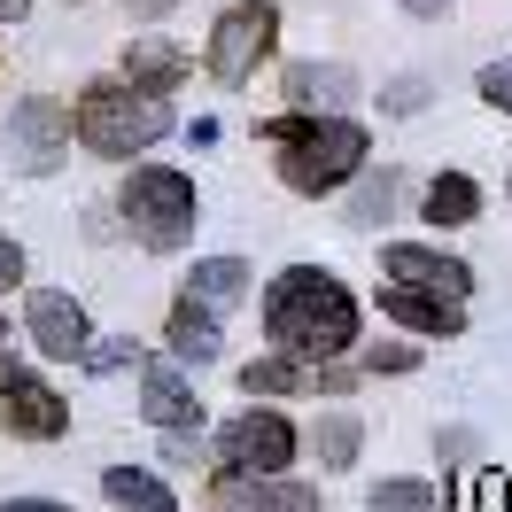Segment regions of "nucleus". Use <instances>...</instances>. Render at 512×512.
Segmentation results:
<instances>
[{
  "mask_svg": "<svg viewBox=\"0 0 512 512\" xmlns=\"http://www.w3.org/2000/svg\"><path fill=\"white\" fill-rule=\"evenodd\" d=\"M272 55H280V8L272 0H233V8H218V24L202 39V78L241 94V86H256V70Z\"/></svg>",
  "mask_w": 512,
  "mask_h": 512,
  "instance_id": "nucleus-7",
  "label": "nucleus"
},
{
  "mask_svg": "<svg viewBox=\"0 0 512 512\" xmlns=\"http://www.w3.org/2000/svg\"><path fill=\"white\" fill-rule=\"evenodd\" d=\"M435 458H443V466H474L481 435H474V427H435Z\"/></svg>",
  "mask_w": 512,
  "mask_h": 512,
  "instance_id": "nucleus-29",
  "label": "nucleus"
},
{
  "mask_svg": "<svg viewBox=\"0 0 512 512\" xmlns=\"http://www.w3.org/2000/svg\"><path fill=\"white\" fill-rule=\"evenodd\" d=\"M70 427H78V412H70V396L55 388V373L32 350L8 342L0 350V435L47 450V443H70Z\"/></svg>",
  "mask_w": 512,
  "mask_h": 512,
  "instance_id": "nucleus-6",
  "label": "nucleus"
},
{
  "mask_svg": "<svg viewBox=\"0 0 512 512\" xmlns=\"http://www.w3.org/2000/svg\"><path fill=\"white\" fill-rule=\"evenodd\" d=\"M412 24H450V0H396Z\"/></svg>",
  "mask_w": 512,
  "mask_h": 512,
  "instance_id": "nucleus-32",
  "label": "nucleus"
},
{
  "mask_svg": "<svg viewBox=\"0 0 512 512\" xmlns=\"http://www.w3.org/2000/svg\"><path fill=\"white\" fill-rule=\"evenodd\" d=\"M427 101H435V86H427L419 70H404V78H388V86H381V117H388V125H412V117H427Z\"/></svg>",
  "mask_w": 512,
  "mask_h": 512,
  "instance_id": "nucleus-26",
  "label": "nucleus"
},
{
  "mask_svg": "<svg viewBox=\"0 0 512 512\" xmlns=\"http://www.w3.org/2000/svg\"><path fill=\"white\" fill-rule=\"evenodd\" d=\"M357 373L365 381H412L419 365H427V342H412V334H388V342H357Z\"/></svg>",
  "mask_w": 512,
  "mask_h": 512,
  "instance_id": "nucleus-23",
  "label": "nucleus"
},
{
  "mask_svg": "<svg viewBox=\"0 0 512 512\" xmlns=\"http://www.w3.org/2000/svg\"><path fill=\"white\" fill-rule=\"evenodd\" d=\"M8 342H16V319H8V303H0V350H8Z\"/></svg>",
  "mask_w": 512,
  "mask_h": 512,
  "instance_id": "nucleus-36",
  "label": "nucleus"
},
{
  "mask_svg": "<svg viewBox=\"0 0 512 512\" xmlns=\"http://www.w3.org/2000/svg\"><path fill=\"white\" fill-rule=\"evenodd\" d=\"M233 388L249 396V404H311V365H295L280 350H256L233 365Z\"/></svg>",
  "mask_w": 512,
  "mask_h": 512,
  "instance_id": "nucleus-20",
  "label": "nucleus"
},
{
  "mask_svg": "<svg viewBox=\"0 0 512 512\" xmlns=\"http://www.w3.org/2000/svg\"><path fill=\"white\" fill-rule=\"evenodd\" d=\"M171 132H179V109L163 94L125 86L117 70H101V78H86V86L70 94V140H78V156H94V163L156 156Z\"/></svg>",
  "mask_w": 512,
  "mask_h": 512,
  "instance_id": "nucleus-4",
  "label": "nucleus"
},
{
  "mask_svg": "<svg viewBox=\"0 0 512 512\" xmlns=\"http://www.w3.org/2000/svg\"><path fill=\"white\" fill-rule=\"evenodd\" d=\"M109 210H117V233L140 256H187L194 233H202V187H194L187 163H148V156L117 163Z\"/></svg>",
  "mask_w": 512,
  "mask_h": 512,
  "instance_id": "nucleus-3",
  "label": "nucleus"
},
{
  "mask_svg": "<svg viewBox=\"0 0 512 512\" xmlns=\"http://www.w3.org/2000/svg\"><path fill=\"white\" fill-rule=\"evenodd\" d=\"M101 497L117 512H179V489H171V474H156V466H101Z\"/></svg>",
  "mask_w": 512,
  "mask_h": 512,
  "instance_id": "nucleus-22",
  "label": "nucleus"
},
{
  "mask_svg": "<svg viewBox=\"0 0 512 512\" xmlns=\"http://www.w3.org/2000/svg\"><path fill=\"white\" fill-rule=\"evenodd\" d=\"M303 450L319 458V474H357V458H365V412L326 404V412L303 427Z\"/></svg>",
  "mask_w": 512,
  "mask_h": 512,
  "instance_id": "nucleus-21",
  "label": "nucleus"
},
{
  "mask_svg": "<svg viewBox=\"0 0 512 512\" xmlns=\"http://www.w3.org/2000/svg\"><path fill=\"white\" fill-rule=\"evenodd\" d=\"M481 210H489V194H481L474 171L443 163V171H427V179H419V225H435V241H443V233L481 225Z\"/></svg>",
  "mask_w": 512,
  "mask_h": 512,
  "instance_id": "nucleus-15",
  "label": "nucleus"
},
{
  "mask_svg": "<svg viewBox=\"0 0 512 512\" xmlns=\"http://www.w3.org/2000/svg\"><path fill=\"white\" fill-rule=\"evenodd\" d=\"M24 16H32V0H0V32H8V24H24Z\"/></svg>",
  "mask_w": 512,
  "mask_h": 512,
  "instance_id": "nucleus-35",
  "label": "nucleus"
},
{
  "mask_svg": "<svg viewBox=\"0 0 512 512\" xmlns=\"http://www.w3.org/2000/svg\"><path fill=\"white\" fill-rule=\"evenodd\" d=\"M24 280H32V249H24L16 233H0V303L24 288Z\"/></svg>",
  "mask_w": 512,
  "mask_h": 512,
  "instance_id": "nucleus-28",
  "label": "nucleus"
},
{
  "mask_svg": "<svg viewBox=\"0 0 512 512\" xmlns=\"http://www.w3.org/2000/svg\"><path fill=\"white\" fill-rule=\"evenodd\" d=\"M202 512H326V489L311 474H233V466H210Z\"/></svg>",
  "mask_w": 512,
  "mask_h": 512,
  "instance_id": "nucleus-10",
  "label": "nucleus"
},
{
  "mask_svg": "<svg viewBox=\"0 0 512 512\" xmlns=\"http://www.w3.org/2000/svg\"><path fill=\"white\" fill-rule=\"evenodd\" d=\"M202 443H210V466H233V474H295L303 466V419H295V404L241 396V412H225Z\"/></svg>",
  "mask_w": 512,
  "mask_h": 512,
  "instance_id": "nucleus-5",
  "label": "nucleus"
},
{
  "mask_svg": "<svg viewBox=\"0 0 512 512\" xmlns=\"http://www.w3.org/2000/svg\"><path fill=\"white\" fill-rule=\"evenodd\" d=\"M163 357L187 365V373L225 365V319L210 311V303H194L187 288H171V303H163Z\"/></svg>",
  "mask_w": 512,
  "mask_h": 512,
  "instance_id": "nucleus-14",
  "label": "nucleus"
},
{
  "mask_svg": "<svg viewBox=\"0 0 512 512\" xmlns=\"http://www.w3.org/2000/svg\"><path fill=\"white\" fill-rule=\"evenodd\" d=\"M140 365H148L140 334H101V326H94V342H86V357H78L70 373H94V381H109V373H140Z\"/></svg>",
  "mask_w": 512,
  "mask_h": 512,
  "instance_id": "nucleus-25",
  "label": "nucleus"
},
{
  "mask_svg": "<svg viewBox=\"0 0 512 512\" xmlns=\"http://www.w3.org/2000/svg\"><path fill=\"white\" fill-rule=\"evenodd\" d=\"M474 94L497 109V117H512V63H481V78H474Z\"/></svg>",
  "mask_w": 512,
  "mask_h": 512,
  "instance_id": "nucleus-30",
  "label": "nucleus"
},
{
  "mask_svg": "<svg viewBox=\"0 0 512 512\" xmlns=\"http://www.w3.org/2000/svg\"><path fill=\"white\" fill-rule=\"evenodd\" d=\"M256 140L272 148V179L295 194V202H334L357 171L373 163V125L357 109H272L256 117Z\"/></svg>",
  "mask_w": 512,
  "mask_h": 512,
  "instance_id": "nucleus-2",
  "label": "nucleus"
},
{
  "mask_svg": "<svg viewBox=\"0 0 512 512\" xmlns=\"http://www.w3.org/2000/svg\"><path fill=\"white\" fill-rule=\"evenodd\" d=\"M70 101L55 94H16L8 101V171L16 179H55L70 163Z\"/></svg>",
  "mask_w": 512,
  "mask_h": 512,
  "instance_id": "nucleus-9",
  "label": "nucleus"
},
{
  "mask_svg": "<svg viewBox=\"0 0 512 512\" xmlns=\"http://www.w3.org/2000/svg\"><path fill=\"white\" fill-rule=\"evenodd\" d=\"M86 241H94V249L125 241V233H117V210H109V202H94V210H86Z\"/></svg>",
  "mask_w": 512,
  "mask_h": 512,
  "instance_id": "nucleus-31",
  "label": "nucleus"
},
{
  "mask_svg": "<svg viewBox=\"0 0 512 512\" xmlns=\"http://www.w3.org/2000/svg\"><path fill=\"white\" fill-rule=\"evenodd\" d=\"M373 303H381V319L396 326V334H412V342H466V326H474V311H466L458 295L404 288V280H381Z\"/></svg>",
  "mask_w": 512,
  "mask_h": 512,
  "instance_id": "nucleus-12",
  "label": "nucleus"
},
{
  "mask_svg": "<svg viewBox=\"0 0 512 512\" xmlns=\"http://www.w3.org/2000/svg\"><path fill=\"white\" fill-rule=\"evenodd\" d=\"M334 202H342V233H381V225H396V202H404V163H365V171H357Z\"/></svg>",
  "mask_w": 512,
  "mask_h": 512,
  "instance_id": "nucleus-18",
  "label": "nucleus"
},
{
  "mask_svg": "<svg viewBox=\"0 0 512 512\" xmlns=\"http://www.w3.org/2000/svg\"><path fill=\"white\" fill-rule=\"evenodd\" d=\"M365 101V78H357L350 63H288L280 70V109H319V117H334V109H357Z\"/></svg>",
  "mask_w": 512,
  "mask_h": 512,
  "instance_id": "nucleus-17",
  "label": "nucleus"
},
{
  "mask_svg": "<svg viewBox=\"0 0 512 512\" xmlns=\"http://www.w3.org/2000/svg\"><path fill=\"white\" fill-rule=\"evenodd\" d=\"M156 458L171 474H187V466H210V443L202 435H156Z\"/></svg>",
  "mask_w": 512,
  "mask_h": 512,
  "instance_id": "nucleus-27",
  "label": "nucleus"
},
{
  "mask_svg": "<svg viewBox=\"0 0 512 512\" xmlns=\"http://www.w3.org/2000/svg\"><path fill=\"white\" fill-rule=\"evenodd\" d=\"M140 419H148L156 435H210V404H202L194 373L171 365V357H148V365H140Z\"/></svg>",
  "mask_w": 512,
  "mask_h": 512,
  "instance_id": "nucleus-11",
  "label": "nucleus"
},
{
  "mask_svg": "<svg viewBox=\"0 0 512 512\" xmlns=\"http://www.w3.org/2000/svg\"><path fill=\"white\" fill-rule=\"evenodd\" d=\"M0 512H78V505H63V497H0Z\"/></svg>",
  "mask_w": 512,
  "mask_h": 512,
  "instance_id": "nucleus-33",
  "label": "nucleus"
},
{
  "mask_svg": "<svg viewBox=\"0 0 512 512\" xmlns=\"http://www.w3.org/2000/svg\"><path fill=\"white\" fill-rule=\"evenodd\" d=\"M365 512H443V489L427 474H381L365 481Z\"/></svg>",
  "mask_w": 512,
  "mask_h": 512,
  "instance_id": "nucleus-24",
  "label": "nucleus"
},
{
  "mask_svg": "<svg viewBox=\"0 0 512 512\" xmlns=\"http://www.w3.org/2000/svg\"><path fill=\"white\" fill-rule=\"evenodd\" d=\"M179 288H187L194 303H210L218 319H233V311L256 295V264H249V256H194Z\"/></svg>",
  "mask_w": 512,
  "mask_h": 512,
  "instance_id": "nucleus-19",
  "label": "nucleus"
},
{
  "mask_svg": "<svg viewBox=\"0 0 512 512\" xmlns=\"http://www.w3.org/2000/svg\"><path fill=\"white\" fill-rule=\"evenodd\" d=\"M171 8H179V0H125V16H132V24H163Z\"/></svg>",
  "mask_w": 512,
  "mask_h": 512,
  "instance_id": "nucleus-34",
  "label": "nucleus"
},
{
  "mask_svg": "<svg viewBox=\"0 0 512 512\" xmlns=\"http://www.w3.org/2000/svg\"><path fill=\"white\" fill-rule=\"evenodd\" d=\"M16 334H24V350L39 365H78L86 342H94V311L55 280H24L16 288Z\"/></svg>",
  "mask_w": 512,
  "mask_h": 512,
  "instance_id": "nucleus-8",
  "label": "nucleus"
},
{
  "mask_svg": "<svg viewBox=\"0 0 512 512\" xmlns=\"http://www.w3.org/2000/svg\"><path fill=\"white\" fill-rule=\"evenodd\" d=\"M505 202H512V171H505Z\"/></svg>",
  "mask_w": 512,
  "mask_h": 512,
  "instance_id": "nucleus-37",
  "label": "nucleus"
},
{
  "mask_svg": "<svg viewBox=\"0 0 512 512\" xmlns=\"http://www.w3.org/2000/svg\"><path fill=\"white\" fill-rule=\"evenodd\" d=\"M249 303L264 326V350L295 357V365H326L365 342V295L334 264H280L272 280H256Z\"/></svg>",
  "mask_w": 512,
  "mask_h": 512,
  "instance_id": "nucleus-1",
  "label": "nucleus"
},
{
  "mask_svg": "<svg viewBox=\"0 0 512 512\" xmlns=\"http://www.w3.org/2000/svg\"><path fill=\"white\" fill-rule=\"evenodd\" d=\"M381 280L435 288V295H458V303H474V288H481V272L443 241H381Z\"/></svg>",
  "mask_w": 512,
  "mask_h": 512,
  "instance_id": "nucleus-13",
  "label": "nucleus"
},
{
  "mask_svg": "<svg viewBox=\"0 0 512 512\" xmlns=\"http://www.w3.org/2000/svg\"><path fill=\"white\" fill-rule=\"evenodd\" d=\"M117 78L140 86V94L179 101V86L194 78V55L179 47V39H163V32H140V39H125V55H117Z\"/></svg>",
  "mask_w": 512,
  "mask_h": 512,
  "instance_id": "nucleus-16",
  "label": "nucleus"
}]
</instances>
